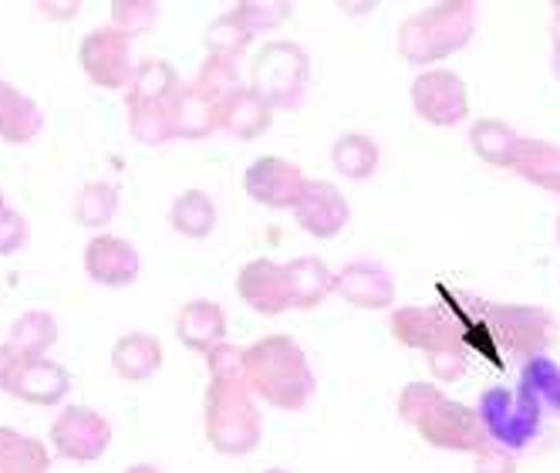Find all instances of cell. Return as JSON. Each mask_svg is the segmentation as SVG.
<instances>
[{"instance_id":"30bf717a","label":"cell","mask_w":560,"mask_h":473,"mask_svg":"<svg viewBox=\"0 0 560 473\" xmlns=\"http://www.w3.org/2000/svg\"><path fill=\"white\" fill-rule=\"evenodd\" d=\"M388 332L395 342H402L406 348H419L429 355H439L446 348H459L463 342V325L456 314L446 308H395L388 319Z\"/></svg>"},{"instance_id":"d4e9b609","label":"cell","mask_w":560,"mask_h":473,"mask_svg":"<svg viewBox=\"0 0 560 473\" xmlns=\"http://www.w3.org/2000/svg\"><path fill=\"white\" fill-rule=\"evenodd\" d=\"M520 142H524V136H516L506 123H500V118H476L469 129L472 152L487 166H497V170H513Z\"/></svg>"},{"instance_id":"74e56055","label":"cell","mask_w":560,"mask_h":473,"mask_svg":"<svg viewBox=\"0 0 560 473\" xmlns=\"http://www.w3.org/2000/svg\"><path fill=\"white\" fill-rule=\"evenodd\" d=\"M240 18H244V24L257 34V31H270L277 24H284L291 18V8L280 4V0H270V4H257V0H244V4L233 8Z\"/></svg>"},{"instance_id":"b9f144b4","label":"cell","mask_w":560,"mask_h":473,"mask_svg":"<svg viewBox=\"0 0 560 473\" xmlns=\"http://www.w3.org/2000/svg\"><path fill=\"white\" fill-rule=\"evenodd\" d=\"M42 11H45L51 21H71V18H74L78 11H82V8H78L74 0H45Z\"/></svg>"},{"instance_id":"ac0fdd59","label":"cell","mask_w":560,"mask_h":473,"mask_svg":"<svg viewBox=\"0 0 560 473\" xmlns=\"http://www.w3.org/2000/svg\"><path fill=\"white\" fill-rule=\"evenodd\" d=\"M270 126H273V105H270L254 85L236 89V92L220 105V129L230 132V136L240 139V142L260 139Z\"/></svg>"},{"instance_id":"7dc6e473","label":"cell","mask_w":560,"mask_h":473,"mask_svg":"<svg viewBox=\"0 0 560 473\" xmlns=\"http://www.w3.org/2000/svg\"><path fill=\"white\" fill-rule=\"evenodd\" d=\"M264 473H288V470H264Z\"/></svg>"},{"instance_id":"f35d334b","label":"cell","mask_w":560,"mask_h":473,"mask_svg":"<svg viewBox=\"0 0 560 473\" xmlns=\"http://www.w3.org/2000/svg\"><path fill=\"white\" fill-rule=\"evenodd\" d=\"M27 244V220L18 210H4L0 214V257L18 254Z\"/></svg>"},{"instance_id":"d590c367","label":"cell","mask_w":560,"mask_h":473,"mask_svg":"<svg viewBox=\"0 0 560 473\" xmlns=\"http://www.w3.org/2000/svg\"><path fill=\"white\" fill-rule=\"evenodd\" d=\"M155 18H159V11L152 0H115L112 4V27L129 37L152 31Z\"/></svg>"},{"instance_id":"6da1fadb","label":"cell","mask_w":560,"mask_h":473,"mask_svg":"<svg viewBox=\"0 0 560 473\" xmlns=\"http://www.w3.org/2000/svg\"><path fill=\"white\" fill-rule=\"evenodd\" d=\"M398 416L435 450H456L483 457L490 450L479 409L450 400L435 382H409L398 392Z\"/></svg>"},{"instance_id":"603a6c76","label":"cell","mask_w":560,"mask_h":473,"mask_svg":"<svg viewBox=\"0 0 560 473\" xmlns=\"http://www.w3.org/2000/svg\"><path fill=\"white\" fill-rule=\"evenodd\" d=\"M288 281H291V308L301 311L325 304V298L335 291V274L322 257H294L288 264Z\"/></svg>"},{"instance_id":"44dd1931","label":"cell","mask_w":560,"mask_h":473,"mask_svg":"<svg viewBox=\"0 0 560 473\" xmlns=\"http://www.w3.org/2000/svg\"><path fill=\"white\" fill-rule=\"evenodd\" d=\"M112 369L126 382H149L163 369V342L145 332H129L112 345Z\"/></svg>"},{"instance_id":"5b68a950","label":"cell","mask_w":560,"mask_h":473,"mask_svg":"<svg viewBox=\"0 0 560 473\" xmlns=\"http://www.w3.org/2000/svg\"><path fill=\"white\" fill-rule=\"evenodd\" d=\"M311 85V58L294 42H267L254 58V89L273 108L301 105Z\"/></svg>"},{"instance_id":"cb8c5ba5","label":"cell","mask_w":560,"mask_h":473,"mask_svg":"<svg viewBox=\"0 0 560 473\" xmlns=\"http://www.w3.org/2000/svg\"><path fill=\"white\" fill-rule=\"evenodd\" d=\"M510 173L560 196V146H550L544 139H524L516 149Z\"/></svg>"},{"instance_id":"f546056e","label":"cell","mask_w":560,"mask_h":473,"mask_svg":"<svg viewBox=\"0 0 560 473\" xmlns=\"http://www.w3.org/2000/svg\"><path fill=\"white\" fill-rule=\"evenodd\" d=\"M378 160H382V149L372 136H362V132H351V136H341L331 149V163L341 176L348 180H369L375 176L378 170Z\"/></svg>"},{"instance_id":"8fae6325","label":"cell","mask_w":560,"mask_h":473,"mask_svg":"<svg viewBox=\"0 0 560 473\" xmlns=\"http://www.w3.org/2000/svg\"><path fill=\"white\" fill-rule=\"evenodd\" d=\"M51 443L58 457L71 463H95L112 443V426L102 413L89 406H68L51 423Z\"/></svg>"},{"instance_id":"2e32d148","label":"cell","mask_w":560,"mask_h":473,"mask_svg":"<svg viewBox=\"0 0 560 473\" xmlns=\"http://www.w3.org/2000/svg\"><path fill=\"white\" fill-rule=\"evenodd\" d=\"M335 295L351 308L385 311L395 304V281L375 261H351L335 274Z\"/></svg>"},{"instance_id":"4dcf8cb0","label":"cell","mask_w":560,"mask_h":473,"mask_svg":"<svg viewBox=\"0 0 560 473\" xmlns=\"http://www.w3.org/2000/svg\"><path fill=\"white\" fill-rule=\"evenodd\" d=\"M199 95L210 99L213 105H223L240 85V71H236V58H223V55H210L203 65H199L196 78L189 82Z\"/></svg>"},{"instance_id":"3957f363","label":"cell","mask_w":560,"mask_h":473,"mask_svg":"<svg viewBox=\"0 0 560 473\" xmlns=\"http://www.w3.org/2000/svg\"><path fill=\"white\" fill-rule=\"evenodd\" d=\"M203 426H207V440L217 453L247 457L260 447L264 416L247 379L236 382L210 379L203 400Z\"/></svg>"},{"instance_id":"ee69618b","label":"cell","mask_w":560,"mask_h":473,"mask_svg":"<svg viewBox=\"0 0 560 473\" xmlns=\"http://www.w3.org/2000/svg\"><path fill=\"white\" fill-rule=\"evenodd\" d=\"M550 42H553V55H560V8H557L553 24H550Z\"/></svg>"},{"instance_id":"836d02e7","label":"cell","mask_w":560,"mask_h":473,"mask_svg":"<svg viewBox=\"0 0 560 473\" xmlns=\"http://www.w3.org/2000/svg\"><path fill=\"white\" fill-rule=\"evenodd\" d=\"M254 42V31L244 24V18H240L236 11H226L220 14L210 27H207V37L203 45L210 55H223V58H236L244 55Z\"/></svg>"},{"instance_id":"e575fe53","label":"cell","mask_w":560,"mask_h":473,"mask_svg":"<svg viewBox=\"0 0 560 473\" xmlns=\"http://www.w3.org/2000/svg\"><path fill=\"white\" fill-rule=\"evenodd\" d=\"M534 396L540 406H550L560 413V369L547 359V355H534L524 366V385H520Z\"/></svg>"},{"instance_id":"d6986e66","label":"cell","mask_w":560,"mask_h":473,"mask_svg":"<svg viewBox=\"0 0 560 473\" xmlns=\"http://www.w3.org/2000/svg\"><path fill=\"white\" fill-rule=\"evenodd\" d=\"M176 335L186 348L207 355L226 342V311L217 301H186L176 314Z\"/></svg>"},{"instance_id":"5bb4252c","label":"cell","mask_w":560,"mask_h":473,"mask_svg":"<svg viewBox=\"0 0 560 473\" xmlns=\"http://www.w3.org/2000/svg\"><path fill=\"white\" fill-rule=\"evenodd\" d=\"M348 200L341 196V189L328 180H307L304 196L294 207V220L304 233L317 236V241H331L348 227Z\"/></svg>"},{"instance_id":"83f0119b","label":"cell","mask_w":560,"mask_h":473,"mask_svg":"<svg viewBox=\"0 0 560 473\" xmlns=\"http://www.w3.org/2000/svg\"><path fill=\"white\" fill-rule=\"evenodd\" d=\"M213 129H220V105L199 95L192 85L183 89V95L173 105V132L176 139H207Z\"/></svg>"},{"instance_id":"7c38bea8","label":"cell","mask_w":560,"mask_h":473,"mask_svg":"<svg viewBox=\"0 0 560 473\" xmlns=\"http://www.w3.org/2000/svg\"><path fill=\"white\" fill-rule=\"evenodd\" d=\"M307 176L284 155H260L244 173V189L254 204L270 210H294L304 196Z\"/></svg>"},{"instance_id":"7402d4cb","label":"cell","mask_w":560,"mask_h":473,"mask_svg":"<svg viewBox=\"0 0 560 473\" xmlns=\"http://www.w3.org/2000/svg\"><path fill=\"white\" fill-rule=\"evenodd\" d=\"M183 82H179V71L163 61V58H152V61H142L136 68V78L126 92V102H145V105H166L173 108L176 99L183 95Z\"/></svg>"},{"instance_id":"c3c4849f","label":"cell","mask_w":560,"mask_h":473,"mask_svg":"<svg viewBox=\"0 0 560 473\" xmlns=\"http://www.w3.org/2000/svg\"><path fill=\"white\" fill-rule=\"evenodd\" d=\"M557 241H560V220H557Z\"/></svg>"},{"instance_id":"8d00e7d4","label":"cell","mask_w":560,"mask_h":473,"mask_svg":"<svg viewBox=\"0 0 560 473\" xmlns=\"http://www.w3.org/2000/svg\"><path fill=\"white\" fill-rule=\"evenodd\" d=\"M207 369H210V379H220V382H236V379H247V369H244V348L240 345H217L210 355H207Z\"/></svg>"},{"instance_id":"7bdbcfd3","label":"cell","mask_w":560,"mask_h":473,"mask_svg":"<svg viewBox=\"0 0 560 473\" xmlns=\"http://www.w3.org/2000/svg\"><path fill=\"white\" fill-rule=\"evenodd\" d=\"M18 362H21V359L14 355V348H11V345H0V389H8V382H11Z\"/></svg>"},{"instance_id":"60d3db41","label":"cell","mask_w":560,"mask_h":473,"mask_svg":"<svg viewBox=\"0 0 560 473\" xmlns=\"http://www.w3.org/2000/svg\"><path fill=\"white\" fill-rule=\"evenodd\" d=\"M476 473H516V460L503 450H487L476 463Z\"/></svg>"},{"instance_id":"ba28073f","label":"cell","mask_w":560,"mask_h":473,"mask_svg":"<svg viewBox=\"0 0 560 473\" xmlns=\"http://www.w3.org/2000/svg\"><path fill=\"white\" fill-rule=\"evenodd\" d=\"M78 65L89 74V82L105 89V92H129L136 65H132V37L115 31V27H98L89 31L78 45Z\"/></svg>"},{"instance_id":"f6af8a7d","label":"cell","mask_w":560,"mask_h":473,"mask_svg":"<svg viewBox=\"0 0 560 473\" xmlns=\"http://www.w3.org/2000/svg\"><path fill=\"white\" fill-rule=\"evenodd\" d=\"M126 473H163V470L152 466V463H136V466H129Z\"/></svg>"},{"instance_id":"4fadbf2b","label":"cell","mask_w":560,"mask_h":473,"mask_svg":"<svg viewBox=\"0 0 560 473\" xmlns=\"http://www.w3.org/2000/svg\"><path fill=\"white\" fill-rule=\"evenodd\" d=\"M236 295L247 301L257 314H284L291 308V281H288V264H277L270 257H257L240 267L236 274Z\"/></svg>"},{"instance_id":"8992f818","label":"cell","mask_w":560,"mask_h":473,"mask_svg":"<svg viewBox=\"0 0 560 473\" xmlns=\"http://www.w3.org/2000/svg\"><path fill=\"white\" fill-rule=\"evenodd\" d=\"M476 304H479V314H483L493 342L500 348L513 351V355H524V359L540 355L557 335V325H553V319L544 308H534V304H487V301H476Z\"/></svg>"},{"instance_id":"7a4b0ae2","label":"cell","mask_w":560,"mask_h":473,"mask_svg":"<svg viewBox=\"0 0 560 473\" xmlns=\"http://www.w3.org/2000/svg\"><path fill=\"white\" fill-rule=\"evenodd\" d=\"M244 369L254 396L273 409L301 413L314 400L317 382L307 366V355L288 335H267L244 348Z\"/></svg>"},{"instance_id":"52a82bcc","label":"cell","mask_w":560,"mask_h":473,"mask_svg":"<svg viewBox=\"0 0 560 473\" xmlns=\"http://www.w3.org/2000/svg\"><path fill=\"white\" fill-rule=\"evenodd\" d=\"M479 419L487 426L490 443H500V450H520L537 437L540 403L524 389H487L479 400Z\"/></svg>"},{"instance_id":"4316f807","label":"cell","mask_w":560,"mask_h":473,"mask_svg":"<svg viewBox=\"0 0 560 473\" xmlns=\"http://www.w3.org/2000/svg\"><path fill=\"white\" fill-rule=\"evenodd\" d=\"M51 453L42 440L0 426V473H48Z\"/></svg>"},{"instance_id":"ab89813d","label":"cell","mask_w":560,"mask_h":473,"mask_svg":"<svg viewBox=\"0 0 560 473\" xmlns=\"http://www.w3.org/2000/svg\"><path fill=\"white\" fill-rule=\"evenodd\" d=\"M466 345L459 348H446V351H439V355H429V369L439 382H456L463 372H466Z\"/></svg>"},{"instance_id":"bcb514c9","label":"cell","mask_w":560,"mask_h":473,"mask_svg":"<svg viewBox=\"0 0 560 473\" xmlns=\"http://www.w3.org/2000/svg\"><path fill=\"white\" fill-rule=\"evenodd\" d=\"M8 210V204H4V193H0V214H4Z\"/></svg>"},{"instance_id":"277c9868","label":"cell","mask_w":560,"mask_h":473,"mask_svg":"<svg viewBox=\"0 0 560 473\" xmlns=\"http://www.w3.org/2000/svg\"><path fill=\"white\" fill-rule=\"evenodd\" d=\"M476 31L472 0H446L412 14L398 27V55L409 65H435L453 51L466 48Z\"/></svg>"},{"instance_id":"484cf974","label":"cell","mask_w":560,"mask_h":473,"mask_svg":"<svg viewBox=\"0 0 560 473\" xmlns=\"http://www.w3.org/2000/svg\"><path fill=\"white\" fill-rule=\"evenodd\" d=\"M170 227L189 241H203L217 227V204L213 196L203 189H186L179 193L173 207H170Z\"/></svg>"},{"instance_id":"9c48e42d","label":"cell","mask_w":560,"mask_h":473,"mask_svg":"<svg viewBox=\"0 0 560 473\" xmlns=\"http://www.w3.org/2000/svg\"><path fill=\"white\" fill-rule=\"evenodd\" d=\"M412 108L435 129L459 126L469 115V89L450 68H429L412 82Z\"/></svg>"},{"instance_id":"9a60e30c","label":"cell","mask_w":560,"mask_h":473,"mask_svg":"<svg viewBox=\"0 0 560 473\" xmlns=\"http://www.w3.org/2000/svg\"><path fill=\"white\" fill-rule=\"evenodd\" d=\"M142 270V261L126 236L98 233L85 247V274L102 288H129Z\"/></svg>"},{"instance_id":"d6a6232c","label":"cell","mask_w":560,"mask_h":473,"mask_svg":"<svg viewBox=\"0 0 560 473\" xmlns=\"http://www.w3.org/2000/svg\"><path fill=\"white\" fill-rule=\"evenodd\" d=\"M129 112V132L142 146H166L176 139L173 132V108L166 105H145V102H126Z\"/></svg>"},{"instance_id":"e0dca14e","label":"cell","mask_w":560,"mask_h":473,"mask_svg":"<svg viewBox=\"0 0 560 473\" xmlns=\"http://www.w3.org/2000/svg\"><path fill=\"white\" fill-rule=\"evenodd\" d=\"M68 389H71L68 369L51 359H21L8 382L11 396L31 406H58L68 396Z\"/></svg>"},{"instance_id":"ffe728a7","label":"cell","mask_w":560,"mask_h":473,"mask_svg":"<svg viewBox=\"0 0 560 473\" xmlns=\"http://www.w3.org/2000/svg\"><path fill=\"white\" fill-rule=\"evenodd\" d=\"M45 129V112L31 95L0 78V139L11 146H24Z\"/></svg>"},{"instance_id":"f1b7e54d","label":"cell","mask_w":560,"mask_h":473,"mask_svg":"<svg viewBox=\"0 0 560 473\" xmlns=\"http://www.w3.org/2000/svg\"><path fill=\"white\" fill-rule=\"evenodd\" d=\"M58 342V322L48 311H24L11 325L8 345L18 359H45V351Z\"/></svg>"},{"instance_id":"1f68e13d","label":"cell","mask_w":560,"mask_h":473,"mask_svg":"<svg viewBox=\"0 0 560 473\" xmlns=\"http://www.w3.org/2000/svg\"><path fill=\"white\" fill-rule=\"evenodd\" d=\"M115 207H118V189L105 180H92L74 196V223L98 230V227L112 223Z\"/></svg>"}]
</instances>
